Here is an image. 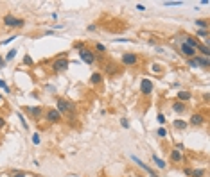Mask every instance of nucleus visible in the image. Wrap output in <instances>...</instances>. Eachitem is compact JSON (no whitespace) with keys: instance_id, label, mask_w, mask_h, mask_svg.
<instances>
[{"instance_id":"nucleus-1","label":"nucleus","mask_w":210,"mask_h":177,"mask_svg":"<svg viewBox=\"0 0 210 177\" xmlns=\"http://www.w3.org/2000/svg\"><path fill=\"white\" fill-rule=\"evenodd\" d=\"M56 109L59 111L61 116H63V114H65V116H70V118L76 116V106H74V102L63 99V97H58V100H56Z\"/></svg>"},{"instance_id":"nucleus-2","label":"nucleus","mask_w":210,"mask_h":177,"mask_svg":"<svg viewBox=\"0 0 210 177\" xmlns=\"http://www.w3.org/2000/svg\"><path fill=\"white\" fill-rule=\"evenodd\" d=\"M72 64V61L68 59V57H58V59H54L51 63V70L54 73H61V72L68 70V66Z\"/></svg>"},{"instance_id":"nucleus-3","label":"nucleus","mask_w":210,"mask_h":177,"mask_svg":"<svg viewBox=\"0 0 210 177\" xmlns=\"http://www.w3.org/2000/svg\"><path fill=\"white\" fill-rule=\"evenodd\" d=\"M4 25H7V27H23L25 25V20L23 18H16L13 14H6L4 16Z\"/></svg>"},{"instance_id":"nucleus-4","label":"nucleus","mask_w":210,"mask_h":177,"mask_svg":"<svg viewBox=\"0 0 210 177\" xmlns=\"http://www.w3.org/2000/svg\"><path fill=\"white\" fill-rule=\"evenodd\" d=\"M45 118H47V122L49 123H58V122H61V114H59V111L56 109V107H49L47 111H45Z\"/></svg>"},{"instance_id":"nucleus-5","label":"nucleus","mask_w":210,"mask_h":177,"mask_svg":"<svg viewBox=\"0 0 210 177\" xmlns=\"http://www.w3.org/2000/svg\"><path fill=\"white\" fill-rule=\"evenodd\" d=\"M154 90V84H153L151 79H142L140 81V93L144 95V97H149Z\"/></svg>"},{"instance_id":"nucleus-6","label":"nucleus","mask_w":210,"mask_h":177,"mask_svg":"<svg viewBox=\"0 0 210 177\" xmlns=\"http://www.w3.org/2000/svg\"><path fill=\"white\" fill-rule=\"evenodd\" d=\"M79 57H81V61L85 64H94L95 63V54L92 52V50H88V49H83V50H79Z\"/></svg>"},{"instance_id":"nucleus-7","label":"nucleus","mask_w":210,"mask_h":177,"mask_svg":"<svg viewBox=\"0 0 210 177\" xmlns=\"http://www.w3.org/2000/svg\"><path fill=\"white\" fill-rule=\"evenodd\" d=\"M120 61H122V64H126V66H135V64H138V61H140V57H138L137 54H131V52H126V54H122V57H120Z\"/></svg>"},{"instance_id":"nucleus-8","label":"nucleus","mask_w":210,"mask_h":177,"mask_svg":"<svg viewBox=\"0 0 210 177\" xmlns=\"http://www.w3.org/2000/svg\"><path fill=\"white\" fill-rule=\"evenodd\" d=\"M178 52H180L181 56H185L187 59H192V57L198 56V52H196L194 49H190L188 45H185V43H181V45H180V50H178Z\"/></svg>"},{"instance_id":"nucleus-9","label":"nucleus","mask_w":210,"mask_h":177,"mask_svg":"<svg viewBox=\"0 0 210 177\" xmlns=\"http://www.w3.org/2000/svg\"><path fill=\"white\" fill-rule=\"evenodd\" d=\"M205 122H207V118H205L201 113H194L192 116H190V120H188L187 123H188V125H194V127H199V125H203Z\"/></svg>"},{"instance_id":"nucleus-10","label":"nucleus","mask_w":210,"mask_h":177,"mask_svg":"<svg viewBox=\"0 0 210 177\" xmlns=\"http://www.w3.org/2000/svg\"><path fill=\"white\" fill-rule=\"evenodd\" d=\"M169 159H171L173 163L178 165V163H183V161H185V156H183V152L173 149V150H171V154H169Z\"/></svg>"},{"instance_id":"nucleus-11","label":"nucleus","mask_w":210,"mask_h":177,"mask_svg":"<svg viewBox=\"0 0 210 177\" xmlns=\"http://www.w3.org/2000/svg\"><path fill=\"white\" fill-rule=\"evenodd\" d=\"M25 111H27L32 118H40V116L43 114V107H40V106H25Z\"/></svg>"},{"instance_id":"nucleus-12","label":"nucleus","mask_w":210,"mask_h":177,"mask_svg":"<svg viewBox=\"0 0 210 177\" xmlns=\"http://www.w3.org/2000/svg\"><path fill=\"white\" fill-rule=\"evenodd\" d=\"M176 99H178V102H183V104H187L188 100L192 99V93L187 91V90H180V91L176 93Z\"/></svg>"},{"instance_id":"nucleus-13","label":"nucleus","mask_w":210,"mask_h":177,"mask_svg":"<svg viewBox=\"0 0 210 177\" xmlns=\"http://www.w3.org/2000/svg\"><path fill=\"white\" fill-rule=\"evenodd\" d=\"M171 107H173V111H174L176 114H183L185 111H187V104H183V102H178V100H174Z\"/></svg>"},{"instance_id":"nucleus-14","label":"nucleus","mask_w":210,"mask_h":177,"mask_svg":"<svg viewBox=\"0 0 210 177\" xmlns=\"http://www.w3.org/2000/svg\"><path fill=\"white\" fill-rule=\"evenodd\" d=\"M131 159H133V161H135V163H137L138 166H140V168H142V170L145 172V174H149V175H151L153 172H154V170H153V168H151V166H149V165H145L144 161H140V159H138L137 156H131Z\"/></svg>"},{"instance_id":"nucleus-15","label":"nucleus","mask_w":210,"mask_h":177,"mask_svg":"<svg viewBox=\"0 0 210 177\" xmlns=\"http://www.w3.org/2000/svg\"><path fill=\"white\" fill-rule=\"evenodd\" d=\"M183 43H185V45H188V47H190V49H198V47H199V40H198V38H192V36H185V40H183Z\"/></svg>"},{"instance_id":"nucleus-16","label":"nucleus","mask_w":210,"mask_h":177,"mask_svg":"<svg viewBox=\"0 0 210 177\" xmlns=\"http://www.w3.org/2000/svg\"><path fill=\"white\" fill-rule=\"evenodd\" d=\"M196 52H199L198 56H201V57H210V47L205 45V43H199V47L196 49Z\"/></svg>"},{"instance_id":"nucleus-17","label":"nucleus","mask_w":210,"mask_h":177,"mask_svg":"<svg viewBox=\"0 0 210 177\" xmlns=\"http://www.w3.org/2000/svg\"><path fill=\"white\" fill-rule=\"evenodd\" d=\"M173 127L176 129V131H185V129L188 127V123L185 120H181V118H176V120L173 122Z\"/></svg>"},{"instance_id":"nucleus-18","label":"nucleus","mask_w":210,"mask_h":177,"mask_svg":"<svg viewBox=\"0 0 210 177\" xmlns=\"http://www.w3.org/2000/svg\"><path fill=\"white\" fill-rule=\"evenodd\" d=\"M101 82H102V73L101 72H94V73L90 75V84L97 86V84H101Z\"/></svg>"},{"instance_id":"nucleus-19","label":"nucleus","mask_w":210,"mask_h":177,"mask_svg":"<svg viewBox=\"0 0 210 177\" xmlns=\"http://www.w3.org/2000/svg\"><path fill=\"white\" fill-rule=\"evenodd\" d=\"M196 63H198V66H201V68H208L210 66V59L208 57H201V56H196Z\"/></svg>"},{"instance_id":"nucleus-20","label":"nucleus","mask_w":210,"mask_h":177,"mask_svg":"<svg viewBox=\"0 0 210 177\" xmlns=\"http://www.w3.org/2000/svg\"><path fill=\"white\" fill-rule=\"evenodd\" d=\"M106 73H110V75H115V73H119V66H117L113 61H110V63H106Z\"/></svg>"},{"instance_id":"nucleus-21","label":"nucleus","mask_w":210,"mask_h":177,"mask_svg":"<svg viewBox=\"0 0 210 177\" xmlns=\"http://www.w3.org/2000/svg\"><path fill=\"white\" fill-rule=\"evenodd\" d=\"M198 40L199 38H203L205 40V45H208V29H198Z\"/></svg>"},{"instance_id":"nucleus-22","label":"nucleus","mask_w":210,"mask_h":177,"mask_svg":"<svg viewBox=\"0 0 210 177\" xmlns=\"http://www.w3.org/2000/svg\"><path fill=\"white\" fill-rule=\"evenodd\" d=\"M205 174H207V170H205V168H192L188 177H205Z\"/></svg>"},{"instance_id":"nucleus-23","label":"nucleus","mask_w":210,"mask_h":177,"mask_svg":"<svg viewBox=\"0 0 210 177\" xmlns=\"http://www.w3.org/2000/svg\"><path fill=\"white\" fill-rule=\"evenodd\" d=\"M196 27L198 29H208V20L207 18H199V20H196Z\"/></svg>"},{"instance_id":"nucleus-24","label":"nucleus","mask_w":210,"mask_h":177,"mask_svg":"<svg viewBox=\"0 0 210 177\" xmlns=\"http://www.w3.org/2000/svg\"><path fill=\"white\" fill-rule=\"evenodd\" d=\"M153 161H154V165L158 166V168H165L167 165H165V161L162 159V157H158L156 154H153Z\"/></svg>"},{"instance_id":"nucleus-25","label":"nucleus","mask_w":210,"mask_h":177,"mask_svg":"<svg viewBox=\"0 0 210 177\" xmlns=\"http://www.w3.org/2000/svg\"><path fill=\"white\" fill-rule=\"evenodd\" d=\"M15 57H16V49H11V50L7 52V54H6V57H4V61L7 63V61H13Z\"/></svg>"},{"instance_id":"nucleus-26","label":"nucleus","mask_w":210,"mask_h":177,"mask_svg":"<svg viewBox=\"0 0 210 177\" xmlns=\"http://www.w3.org/2000/svg\"><path fill=\"white\" fill-rule=\"evenodd\" d=\"M9 175H11V177H27V172H23V170H11V172H9Z\"/></svg>"},{"instance_id":"nucleus-27","label":"nucleus","mask_w":210,"mask_h":177,"mask_svg":"<svg viewBox=\"0 0 210 177\" xmlns=\"http://www.w3.org/2000/svg\"><path fill=\"white\" fill-rule=\"evenodd\" d=\"M23 64H25V66H34V61H32V57H31L29 54L23 56Z\"/></svg>"},{"instance_id":"nucleus-28","label":"nucleus","mask_w":210,"mask_h":177,"mask_svg":"<svg viewBox=\"0 0 210 177\" xmlns=\"http://www.w3.org/2000/svg\"><path fill=\"white\" fill-rule=\"evenodd\" d=\"M83 49H86V43H81V41L74 43V50H77V52H79V50H83Z\"/></svg>"},{"instance_id":"nucleus-29","label":"nucleus","mask_w":210,"mask_h":177,"mask_svg":"<svg viewBox=\"0 0 210 177\" xmlns=\"http://www.w3.org/2000/svg\"><path fill=\"white\" fill-rule=\"evenodd\" d=\"M18 118H20V122H22V127L25 129V131H29V123L25 122V118H23V114H22V113H18Z\"/></svg>"},{"instance_id":"nucleus-30","label":"nucleus","mask_w":210,"mask_h":177,"mask_svg":"<svg viewBox=\"0 0 210 177\" xmlns=\"http://www.w3.org/2000/svg\"><path fill=\"white\" fill-rule=\"evenodd\" d=\"M183 2L181 0H171V2H164V6L165 7H169V6H181Z\"/></svg>"},{"instance_id":"nucleus-31","label":"nucleus","mask_w":210,"mask_h":177,"mask_svg":"<svg viewBox=\"0 0 210 177\" xmlns=\"http://www.w3.org/2000/svg\"><path fill=\"white\" fill-rule=\"evenodd\" d=\"M95 50H97L99 54H104V52H106V47H104L102 43H95Z\"/></svg>"},{"instance_id":"nucleus-32","label":"nucleus","mask_w":210,"mask_h":177,"mask_svg":"<svg viewBox=\"0 0 210 177\" xmlns=\"http://www.w3.org/2000/svg\"><path fill=\"white\" fill-rule=\"evenodd\" d=\"M156 120H158L160 125H164V123H165V114H164V113H158V114H156Z\"/></svg>"},{"instance_id":"nucleus-33","label":"nucleus","mask_w":210,"mask_h":177,"mask_svg":"<svg viewBox=\"0 0 210 177\" xmlns=\"http://www.w3.org/2000/svg\"><path fill=\"white\" fill-rule=\"evenodd\" d=\"M40 142H42L40 133H34V134H32V143H34V145H40Z\"/></svg>"},{"instance_id":"nucleus-34","label":"nucleus","mask_w":210,"mask_h":177,"mask_svg":"<svg viewBox=\"0 0 210 177\" xmlns=\"http://www.w3.org/2000/svg\"><path fill=\"white\" fill-rule=\"evenodd\" d=\"M129 120H128V118H122V120H120V127L122 129H129Z\"/></svg>"},{"instance_id":"nucleus-35","label":"nucleus","mask_w":210,"mask_h":177,"mask_svg":"<svg viewBox=\"0 0 210 177\" xmlns=\"http://www.w3.org/2000/svg\"><path fill=\"white\" fill-rule=\"evenodd\" d=\"M156 136H158V138H165V136H167V131H165L164 127H160L158 131H156Z\"/></svg>"},{"instance_id":"nucleus-36","label":"nucleus","mask_w":210,"mask_h":177,"mask_svg":"<svg viewBox=\"0 0 210 177\" xmlns=\"http://www.w3.org/2000/svg\"><path fill=\"white\" fill-rule=\"evenodd\" d=\"M0 88H4V91H6V93L11 91V90H9V86L6 84V81H4V79H0Z\"/></svg>"},{"instance_id":"nucleus-37","label":"nucleus","mask_w":210,"mask_h":177,"mask_svg":"<svg viewBox=\"0 0 210 177\" xmlns=\"http://www.w3.org/2000/svg\"><path fill=\"white\" fill-rule=\"evenodd\" d=\"M151 72H154V73H160V72H162L160 64H151Z\"/></svg>"},{"instance_id":"nucleus-38","label":"nucleus","mask_w":210,"mask_h":177,"mask_svg":"<svg viewBox=\"0 0 210 177\" xmlns=\"http://www.w3.org/2000/svg\"><path fill=\"white\" fill-rule=\"evenodd\" d=\"M15 40H16V36H11V38H7V40H4V41H2V45H7V43L15 41Z\"/></svg>"},{"instance_id":"nucleus-39","label":"nucleus","mask_w":210,"mask_h":177,"mask_svg":"<svg viewBox=\"0 0 210 177\" xmlns=\"http://www.w3.org/2000/svg\"><path fill=\"white\" fill-rule=\"evenodd\" d=\"M86 29H88V32H94V30H97V25H95V23H90Z\"/></svg>"},{"instance_id":"nucleus-40","label":"nucleus","mask_w":210,"mask_h":177,"mask_svg":"<svg viewBox=\"0 0 210 177\" xmlns=\"http://www.w3.org/2000/svg\"><path fill=\"white\" fill-rule=\"evenodd\" d=\"M115 41H117V43H128L129 40H128V38H117Z\"/></svg>"},{"instance_id":"nucleus-41","label":"nucleus","mask_w":210,"mask_h":177,"mask_svg":"<svg viewBox=\"0 0 210 177\" xmlns=\"http://www.w3.org/2000/svg\"><path fill=\"white\" fill-rule=\"evenodd\" d=\"M137 9H138V11H145V9H147V7H145L144 4H137Z\"/></svg>"},{"instance_id":"nucleus-42","label":"nucleus","mask_w":210,"mask_h":177,"mask_svg":"<svg viewBox=\"0 0 210 177\" xmlns=\"http://www.w3.org/2000/svg\"><path fill=\"white\" fill-rule=\"evenodd\" d=\"M190 170H192V168H188V166H185V168H183V174H185V175H190Z\"/></svg>"},{"instance_id":"nucleus-43","label":"nucleus","mask_w":210,"mask_h":177,"mask_svg":"<svg viewBox=\"0 0 210 177\" xmlns=\"http://www.w3.org/2000/svg\"><path fill=\"white\" fill-rule=\"evenodd\" d=\"M2 127H6V118H2V116H0V129Z\"/></svg>"},{"instance_id":"nucleus-44","label":"nucleus","mask_w":210,"mask_h":177,"mask_svg":"<svg viewBox=\"0 0 210 177\" xmlns=\"http://www.w3.org/2000/svg\"><path fill=\"white\" fill-rule=\"evenodd\" d=\"M4 66H6V61H4V57L0 56V70H2V68H4Z\"/></svg>"},{"instance_id":"nucleus-45","label":"nucleus","mask_w":210,"mask_h":177,"mask_svg":"<svg viewBox=\"0 0 210 177\" xmlns=\"http://www.w3.org/2000/svg\"><path fill=\"white\" fill-rule=\"evenodd\" d=\"M54 34V30H52V29H49V30H45V36H52Z\"/></svg>"},{"instance_id":"nucleus-46","label":"nucleus","mask_w":210,"mask_h":177,"mask_svg":"<svg viewBox=\"0 0 210 177\" xmlns=\"http://www.w3.org/2000/svg\"><path fill=\"white\" fill-rule=\"evenodd\" d=\"M149 177H160V175H158V174H156V172H153V174H151V175H149Z\"/></svg>"},{"instance_id":"nucleus-47","label":"nucleus","mask_w":210,"mask_h":177,"mask_svg":"<svg viewBox=\"0 0 210 177\" xmlns=\"http://www.w3.org/2000/svg\"><path fill=\"white\" fill-rule=\"evenodd\" d=\"M0 102H2V95H0Z\"/></svg>"},{"instance_id":"nucleus-48","label":"nucleus","mask_w":210,"mask_h":177,"mask_svg":"<svg viewBox=\"0 0 210 177\" xmlns=\"http://www.w3.org/2000/svg\"><path fill=\"white\" fill-rule=\"evenodd\" d=\"M0 177H2V175H0Z\"/></svg>"}]
</instances>
